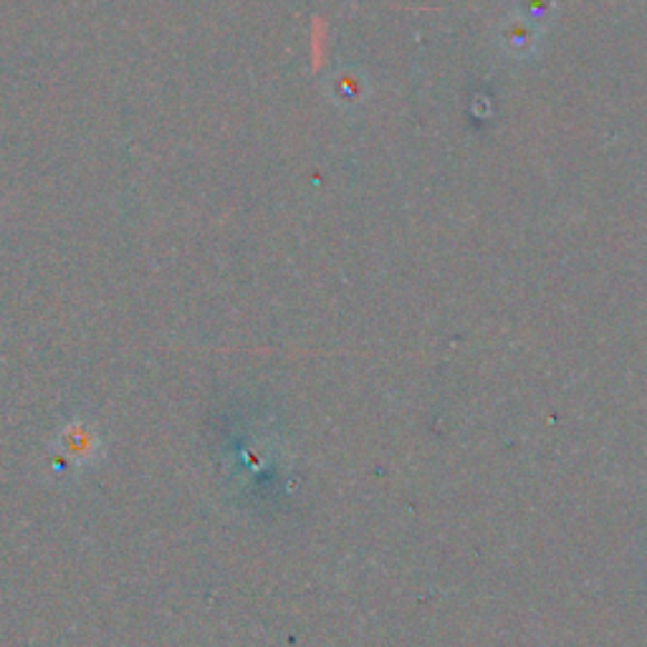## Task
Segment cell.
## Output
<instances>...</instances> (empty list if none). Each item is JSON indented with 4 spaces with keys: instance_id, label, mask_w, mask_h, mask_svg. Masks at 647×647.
<instances>
[{
    "instance_id": "1",
    "label": "cell",
    "mask_w": 647,
    "mask_h": 647,
    "mask_svg": "<svg viewBox=\"0 0 647 647\" xmlns=\"http://www.w3.org/2000/svg\"><path fill=\"white\" fill-rule=\"evenodd\" d=\"M63 442V456L71 460H79V464H89V460H97V450H99V440L97 432H91L87 425L73 422L69 428L61 430Z\"/></svg>"
}]
</instances>
